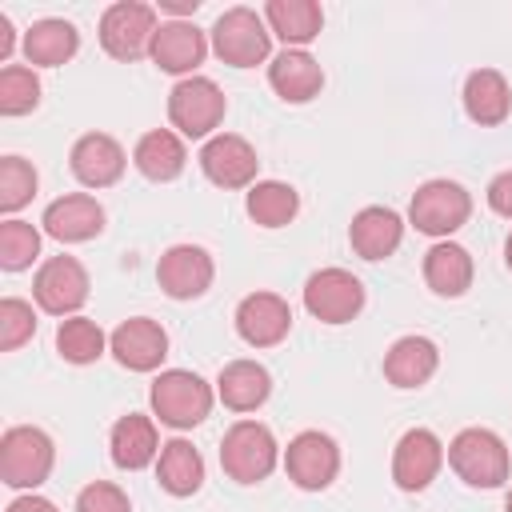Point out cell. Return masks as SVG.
<instances>
[{
    "instance_id": "ba28073f",
    "label": "cell",
    "mask_w": 512,
    "mask_h": 512,
    "mask_svg": "<svg viewBox=\"0 0 512 512\" xmlns=\"http://www.w3.org/2000/svg\"><path fill=\"white\" fill-rule=\"evenodd\" d=\"M156 8L152 4H140V0H116L104 8L100 16V48L120 60V64H132L140 56L152 52V36H156Z\"/></svg>"
},
{
    "instance_id": "ab89813d",
    "label": "cell",
    "mask_w": 512,
    "mask_h": 512,
    "mask_svg": "<svg viewBox=\"0 0 512 512\" xmlns=\"http://www.w3.org/2000/svg\"><path fill=\"white\" fill-rule=\"evenodd\" d=\"M200 8V0H160V12H168L172 20H184V16H192Z\"/></svg>"
},
{
    "instance_id": "f1b7e54d",
    "label": "cell",
    "mask_w": 512,
    "mask_h": 512,
    "mask_svg": "<svg viewBox=\"0 0 512 512\" xmlns=\"http://www.w3.org/2000/svg\"><path fill=\"white\" fill-rule=\"evenodd\" d=\"M156 484L168 496H176V500L200 492V484H204V456L192 448V440H184V436L164 440V448L156 456Z\"/></svg>"
},
{
    "instance_id": "836d02e7",
    "label": "cell",
    "mask_w": 512,
    "mask_h": 512,
    "mask_svg": "<svg viewBox=\"0 0 512 512\" xmlns=\"http://www.w3.org/2000/svg\"><path fill=\"white\" fill-rule=\"evenodd\" d=\"M36 256H40V228H32L28 220L8 216L0 224V268L4 272H24V268H32Z\"/></svg>"
},
{
    "instance_id": "30bf717a",
    "label": "cell",
    "mask_w": 512,
    "mask_h": 512,
    "mask_svg": "<svg viewBox=\"0 0 512 512\" xmlns=\"http://www.w3.org/2000/svg\"><path fill=\"white\" fill-rule=\"evenodd\" d=\"M284 472L300 492H324L340 476V448L328 432L304 428L284 448Z\"/></svg>"
},
{
    "instance_id": "7a4b0ae2",
    "label": "cell",
    "mask_w": 512,
    "mask_h": 512,
    "mask_svg": "<svg viewBox=\"0 0 512 512\" xmlns=\"http://www.w3.org/2000/svg\"><path fill=\"white\" fill-rule=\"evenodd\" d=\"M276 460H280V444H276L272 428L260 420H236L220 436V468L228 480H236L244 488L268 480Z\"/></svg>"
},
{
    "instance_id": "cb8c5ba5",
    "label": "cell",
    "mask_w": 512,
    "mask_h": 512,
    "mask_svg": "<svg viewBox=\"0 0 512 512\" xmlns=\"http://www.w3.org/2000/svg\"><path fill=\"white\" fill-rule=\"evenodd\" d=\"M132 164H136V172H140L144 180H152V184L176 180V176L184 172V164H188L184 136L172 132V128H152V132H144V136L136 140V148H132Z\"/></svg>"
},
{
    "instance_id": "52a82bcc",
    "label": "cell",
    "mask_w": 512,
    "mask_h": 512,
    "mask_svg": "<svg viewBox=\"0 0 512 512\" xmlns=\"http://www.w3.org/2000/svg\"><path fill=\"white\" fill-rule=\"evenodd\" d=\"M468 216H472V196L456 180H424L408 204V224L436 240H448L452 232H460Z\"/></svg>"
},
{
    "instance_id": "ac0fdd59",
    "label": "cell",
    "mask_w": 512,
    "mask_h": 512,
    "mask_svg": "<svg viewBox=\"0 0 512 512\" xmlns=\"http://www.w3.org/2000/svg\"><path fill=\"white\" fill-rule=\"evenodd\" d=\"M68 168H72V176L84 188H112L124 176L128 156H124V148H120L116 136H108V132H84L72 144V152H68Z\"/></svg>"
},
{
    "instance_id": "484cf974",
    "label": "cell",
    "mask_w": 512,
    "mask_h": 512,
    "mask_svg": "<svg viewBox=\"0 0 512 512\" xmlns=\"http://www.w3.org/2000/svg\"><path fill=\"white\" fill-rule=\"evenodd\" d=\"M472 276H476V264L468 256V248H460L456 240H436L428 252H424V284L444 296V300H456L472 288Z\"/></svg>"
},
{
    "instance_id": "8fae6325",
    "label": "cell",
    "mask_w": 512,
    "mask_h": 512,
    "mask_svg": "<svg viewBox=\"0 0 512 512\" xmlns=\"http://www.w3.org/2000/svg\"><path fill=\"white\" fill-rule=\"evenodd\" d=\"M304 308L320 324H348L364 312V284L348 268H320L304 280Z\"/></svg>"
},
{
    "instance_id": "6da1fadb",
    "label": "cell",
    "mask_w": 512,
    "mask_h": 512,
    "mask_svg": "<svg viewBox=\"0 0 512 512\" xmlns=\"http://www.w3.org/2000/svg\"><path fill=\"white\" fill-rule=\"evenodd\" d=\"M212 400H216L212 384H208L204 376L188 372V368H164V372L152 380V388H148L152 416H156L160 424L176 428V432H188V428L204 424L208 412H212Z\"/></svg>"
},
{
    "instance_id": "f35d334b",
    "label": "cell",
    "mask_w": 512,
    "mask_h": 512,
    "mask_svg": "<svg viewBox=\"0 0 512 512\" xmlns=\"http://www.w3.org/2000/svg\"><path fill=\"white\" fill-rule=\"evenodd\" d=\"M4 512H60V508H56V504H52L48 496H36V492H24V496H16V500H12V504H8Z\"/></svg>"
},
{
    "instance_id": "83f0119b",
    "label": "cell",
    "mask_w": 512,
    "mask_h": 512,
    "mask_svg": "<svg viewBox=\"0 0 512 512\" xmlns=\"http://www.w3.org/2000/svg\"><path fill=\"white\" fill-rule=\"evenodd\" d=\"M464 112L480 128L504 124L508 112H512V88H508L504 72H496V68L468 72V80H464Z\"/></svg>"
},
{
    "instance_id": "d6986e66",
    "label": "cell",
    "mask_w": 512,
    "mask_h": 512,
    "mask_svg": "<svg viewBox=\"0 0 512 512\" xmlns=\"http://www.w3.org/2000/svg\"><path fill=\"white\" fill-rule=\"evenodd\" d=\"M104 204L88 192H68L60 200H52L40 216L44 232L60 244H84V240H96L104 232Z\"/></svg>"
},
{
    "instance_id": "4316f807",
    "label": "cell",
    "mask_w": 512,
    "mask_h": 512,
    "mask_svg": "<svg viewBox=\"0 0 512 512\" xmlns=\"http://www.w3.org/2000/svg\"><path fill=\"white\" fill-rule=\"evenodd\" d=\"M216 396L232 412H256L272 396V372L256 360H228L216 376Z\"/></svg>"
},
{
    "instance_id": "4dcf8cb0",
    "label": "cell",
    "mask_w": 512,
    "mask_h": 512,
    "mask_svg": "<svg viewBox=\"0 0 512 512\" xmlns=\"http://www.w3.org/2000/svg\"><path fill=\"white\" fill-rule=\"evenodd\" d=\"M244 212L260 228H284L300 212V192L292 184H284V180H256L248 188V196H244Z\"/></svg>"
},
{
    "instance_id": "d6a6232c",
    "label": "cell",
    "mask_w": 512,
    "mask_h": 512,
    "mask_svg": "<svg viewBox=\"0 0 512 512\" xmlns=\"http://www.w3.org/2000/svg\"><path fill=\"white\" fill-rule=\"evenodd\" d=\"M40 104V76L28 64L0 68V116H28Z\"/></svg>"
},
{
    "instance_id": "8d00e7d4",
    "label": "cell",
    "mask_w": 512,
    "mask_h": 512,
    "mask_svg": "<svg viewBox=\"0 0 512 512\" xmlns=\"http://www.w3.org/2000/svg\"><path fill=\"white\" fill-rule=\"evenodd\" d=\"M76 512H132V500L112 480H92L76 492Z\"/></svg>"
},
{
    "instance_id": "74e56055",
    "label": "cell",
    "mask_w": 512,
    "mask_h": 512,
    "mask_svg": "<svg viewBox=\"0 0 512 512\" xmlns=\"http://www.w3.org/2000/svg\"><path fill=\"white\" fill-rule=\"evenodd\" d=\"M488 208L496 212V216H504V220H512V168L508 172H500V176H492V184H488Z\"/></svg>"
},
{
    "instance_id": "4fadbf2b",
    "label": "cell",
    "mask_w": 512,
    "mask_h": 512,
    "mask_svg": "<svg viewBox=\"0 0 512 512\" xmlns=\"http://www.w3.org/2000/svg\"><path fill=\"white\" fill-rule=\"evenodd\" d=\"M200 172L216 184V188H252L256 184V172H260V160H256V148L236 136V132H216L212 140H204L200 148Z\"/></svg>"
},
{
    "instance_id": "e0dca14e",
    "label": "cell",
    "mask_w": 512,
    "mask_h": 512,
    "mask_svg": "<svg viewBox=\"0 0 512 512\" xmlns=\"http://www.w3.org/2000/svg\"><path fill=\"white\" fill-rule=\"evenodd\" d=\"M152 64L160 72H172V76H196V68L204 64L208 56V36L192 24V20H160L156 36H152Z\"/></svg>"
},
{
    "instance_id": "7bdbcfd3",
    "label": "cell",
    "mask_w": 512,
    "mask_h": 512,
    "mask_svg": "<svg viewBox=\"0 0 512 512\" xmlns=\"http://www.w3.org/2000/svg\"><path fill=\"white\" fill-rule=\"evenodd\" d=\"M504 512H512V488H508V496H504Z\"/></svg>"
},
{
    "instance_id": "44dd1931",
    "label": "cell",
    "mask_w": 512,
    "mask_h": 512,
    "mask_svg": "<svg viewBox=\"0 0 512 512\" xmlns=\"http://www.w3.org/2000/svg\"><path fill=\"white\" fill-rule=\"evenodd\" d=\"M268 84L284 104H308L324 88V68L312 52L304 48H284L280 56L268 60Z\"/></svg>"
},
{
    "instance_id": "8992f818",
    "label": "cell",
    "mask_w": 512,
    "mask_h": 512,
    "mask_svg": "<svg viewBox=\"0 0 512 512\" xmlns=\"http://www.w3.org/2000/svg\"><path fill=\"white\" fill-rule=\"evenodd\" d=\"M224 112H228V100L220 84L208 76H184L168 92V120L188 140H212Z\"/></svg>"
},
{
    "instance_id": "5bb4252c",
    "label": "cell",
    "mask_w": 512,
    "mask_h": 512,
    "mask_svg": "<svg viewBox=\"0 0 512 512\" xmlns=\"http://www.w3.org/2000/svg\"><path fill=\"white\" fill-rule=\"evenodd\" d=\"M108 352L128 372H156L164 364V356H168V332L152 316H128V320H120L112 328Z\"/></svg>"
},
{
    "instance_id": "2e32d148",
    "label": "cell",
    "mask_w": 512,
    "mask_h": 512,
    "mask_svg": "<svg viewBox=\"0 0 512 512\" xmlns=\"http://www.w3.org/2000/svg\"><path fill=\"white\" fill-rule=\"evenodd\" d=\"M444 464V444L432 428H408L392 452V480L400 492H424Z\"/></svg>"
},
{
    "instance_id": "f546056e",
    "label": "cell",
    "mask_w": 512,
    "mask_h": 512,
    "mask_svg": "<svg viewBox=\"0 0 512 512\" xmlns=\"http://www.w3.org/2000/svg\"><path fill=\"white\" fill-rule=\"evenodd\" d=\"M264 24H268L272 36L284 40V48H304L320 36L324 8L316 0H268L264 4Z\"/></svg>"
},
{
    "instance_id": "277c9868",
    "label": "cell",
    "mask_w": 512,
    "mask_h": 512,
    "mask_svg": "<svg viewBox=\"0 0 512 512\" xmlns=\"http://www.w3.org/2000/svg\"><path fill=\"white\" fill-rule=\"evenodd\" d=\"M452 472L468 484V488H500L512 472V456L508 444L492 432V428H464L452 436V444L444 448Z\"/></svg>"
},
{
    "instance_id": "7c38bea8",
    "label": "cell",
    "mask_w": 512,
    "mask_h": 512,
    "mask_svg": "<svg viewBox=\"0 0 512 512\" xmlns=\"http://www.w3.org/2000/svg\"><path fill=\"white\" fill-rule=\"evenodd\" d=\"M216 280V264L200 244H172L156 260V284L172 300H200Z\"/></svg>"
},
{
    "instance_id": "d590c367",
    "label": "cell",
    "mask_w": 512,
    "mask_h": 512,
    "mask_svg": "<svg viewBox=\"0 0 512 512\" xmlns=\"http://www.w3.org/2000/svg\"><path fill=\"white\" fill-rule=\"evenodd\" d=\"M32 336H36V312H32V304L20 300V296H4L0 300V348L4 352H16Z\"/></svg>"
},
{
    "instance_id": "7402d4cb",
    "label": "cell",
    "mask_w": 512,
    "mask_h": 512,
    "mask_svg": "<svg viewBox=\"0 0 512 512\" xmlns=\"http://www.w3.org/2000/svg\"><path fill=\"white\" fill-rule=\"evenodd\" d=\"M440 368V348L428 336H400L384 352V380L392 388H420L436 376Z\"/></svg>"
},
{
    "instance_id": "9c48e42d",
    "label": "cell",
    "mask_w": 512,
    "mask_h": 512,
    "mask_svg": "<svg viewBox=\"0 0 512 512\" xmlns=\"http://www.w3.org/2000/svg\"><path fill=\"white\" fill-rule=\"evenodd\" d=\"M88 272L76 256H48L32 276V300L48 316H80L88 300Z\"/></svg>"
},
{
    "instance_id": "3957f363",
    "label": "cell",
    "mask_w": 512,
    "mask_h": 512,
    "mask_svg": "<svg viewBox=\"0 0 512 512\" xmlns=\"http://www.w3.org/2000/svg\"><path fill=\"white\" fill-rule=\"evenodd\" d=\"M56 464V444L36 424H12L0 436V480L20 492H36Z\"/></svg>"
},
{
    "instance_id": "e575fe53",
    "label": "cell",
    "mask_w": 512,
    "mask_h": 512,
    "mask_svg": "<svg viewBox=\"0 0 512 512\" xmlns=\"http://www.w3.org/2000/svg\"><path fill=\"white\" fill-rule=\"evenodd\" d=\"M36 168L24 156H0V212H20L36 196Z\"/></svg>"
},
{
    "instance_id": "5b68a950",
    "label": "cell",
    "mask_w": 512,
    "mask_h": 512,
    "mask_svg": "<svg viewBox=\"0 0 512 512\" xmlns=\"http://www.w3.org/2000/svg\"><path fill=\"white\" fill-rule=\"evenodd\" d=\"M208 44L216 52L220 64H232V68H256L268 60L272 52V32L264 24V12L256 8H224L208 32Z\"/></svg>"
},
{
    "instance_id": "d4e9b609",
    "label": "cell",
    "mask_w": 512,
    "mask_h": 512,
    "mask_svg": "<svg viewBox=\"0 0 512 512\" xmlns=\"http://www.w3.org/2000/svg\"><path fill=\"white\" fill-rule=\"evenodd\" d=\"M20 48H24V60H28L32 68H60V64H68V60L80 52V32H76L72 20L44 16V20H36V24L24 32Z\"/></svg>"
},
{
    "instance_id": "b9f144b4",
    "label": "cell",
    "mask_w": 512,
    "mask_h": 512,
    "mask_svg": "<svg viewBox=\"0 0 512 512\" xmlns=\"http://www.w3.org/2000/svg\"><path fill=\"white\" fill-rule=\"evenodd\" d=\"M504 264H508V272H512V232H508V240H504Z\"/></svg>"
},
{
    "instance_id": "ffe728a7",
    "label": "cell",
    "mask_w": 512,
    "mask_h": 512,
    "mask_svg": "<svg viewBox=\"0 0 512 512\" xmlns=\"http://www.w3.org/2000/svg\"><path fill=\"white\" fill-rule=\"evenodd\" d=\"M404 240V220L396 208H384V204H368L352 216L348 224V244L360 260H388Z\"/></svg>"
},
{
    "instance_id": "60d3db41",
    "label": "cell",
    "mask_w": 512,
    "mask_h": 512,
    "mask_svg": "<svg viewBox=\"0 0 512 512\" xmlns=\"http://www.w3.org/2000/svg\"><path fill=\"white\" fill-rule=\"evenodd\" d=\"M12 48H16V32H12V20L0 12V60H8Z\"/></svg>"
},
{
    "instance_id": "603a6c76",
    "label": "cell",
    "mask_w": 512,
    "mask_h": 512,
    "mask_svg": "<svg viewBox=\"0 0 512 512\" xmlns=\"http://www.w3.org/2000/svg\"><path fill=\"white\" fill-rule=\"evenodd\" d=\"M160 436H156V424L152 416L144 412H128L112 424V436H108V452H112V464L124 468V472H140L148 464H156L160 456Z\"/></svg>"
},
{
    "instance_id": "9a60e30c",
    "label": "cell",
    "mask_w": 512,
    "mask_h": 512,
    "mask_svg": "<svg viewBox=\"0 0 512 512\" xmlns=\"http://www.w3.org/2000/svg\"><path fill=\"white\" fill-rule=\"evenodd\" d=\"M236 336L248 348H276L292 332V308L276 292H248L236 304Z\"/></svg>"
},
{
    "instance_id": "1f68e13d",
    "label": "cell",
    "mask_w": 512,
    "mask_h": 512,
    "mask_svg": "<svg viewBox=\"0 0 512 512\" xmlns=\"http://www.w3.org/2000/svg\"><path fill=\"white\" fill-rule=\"evenodd\" d=\"M56 352H60V360H68V364H96V360L108 352V336H104V328H100L96 320H88V316H68V320H60V328H56Z\"/></svg>"
}]
</instances>
